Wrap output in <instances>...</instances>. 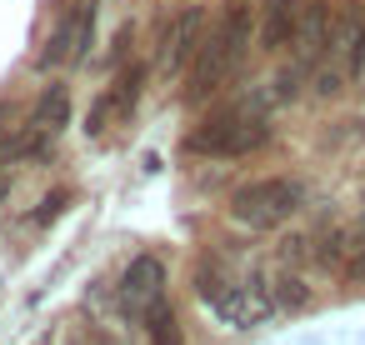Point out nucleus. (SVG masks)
I'll use <instances>...</instances> for the list:
<instances>
[{
	"mask_svg": "<svg viewBox=\"0 0 365 345\" xmlns=\"http://www.w3.org/2000/svg\"><path fill=\"white\" fill-rule=\"evenodd\" d=\"M325 41H330V0H300L295 11V31H290V46H295V71H315V61L325 56Z\"/></svg>",
	"mask_w": 365,
	"mask_h": 345,
	"instance_id": "9",
	"label": "nucleus"
},
{
	"mask_svg": "<svg viewBox=\"0 0 365 345\" xmlns=\"http://www.w3.org/2000/svg\"><path fill=\"white\" fill-rule=\"evenodd\" d=\"M160 300H165V265L155 255H135L120 275V310L130 320H145V310Z\"/></svg>",
	"mask_w": 365,
	"mask_h": 345,
	"instance_id": "8",
	"label": "nucleus"
},
{
	"mask_svg": "<svg viewBox=\"0 0 365 345\" xmlns=\"http://www.w3.org/2000/svg\"><path fill=\"white\" fill-rule=\"evenodd\" d=\"M305 205V185L300 180H285V175H270V180H250L230 195V215L250 230H275L285 225L295 210Z\"/></svg>",
	"mask_w": 365,
	"mask_h": 345,
	"instance_id": "4",
	"label": "nucleus"
},
{
	"mask_svg": "<svg viewBox=\"0 0 365 345\" xmlns=\"http://www.w3.org/2000/svg\"><path fill=\"white\" fill-rule=\"evenodd\" d=\"M195 295H200V305H210V310H215L225 325H235V330L260 325V320L270 315L265 285L235 275L225 260H200V270H195Z\"/></svg>",
	"mask_w": 365,
	"mask_h": 345,
	"instance_id": "3",
	"label": "nucleus"
},
{
	"mask_svg": "<svg viewBox=\"0 0 365 345\" xmlns=\"http://www.w3.org/2000/svg\"><path fill=\"white\" fill-rule=\"evenodd\" d=\"M305 300H310L305 280H300V275H290V270H280V275H275V295H270V305H280V310H300Z\"/></svg>",
	"mask_w": 365,
	"mask_h": 345,
	"instance_id": "14",
	"label": "nucleus"
},
{
	"mask_svg": "<svg viewBox=\"0 0 365 345\" xmlns=\"http://www.w3.org/2000/svg\"><path fill=\"white\" fill-rule=\"evenodd\" d=\"M305 255H315L320 270H340L345 265V225H325L315 240H305Z\"/></svg>",
	"mask_w": 365,
	"mask_h": 345,
	"instance_id": "12",
	"label": "nucleus"
},
{
	"mask_svg": "<svg viewBox=\"0 0 365 345\" xmlns=\"http://www.w3.org/2000/svg\"><path fill=\"white\" fill-rule=\"evenodd\" d=\"M295 11H300V0H260V51L265 56H280L290 46Z\"/></svg>",
	"mask_w": 365,
	"mask_h": 345,
	"instance_id": "11",
	"label": "nucleus"
},
{
	"mask_svg": "<svg viewBox=\"0 0 365 345\" xmlns=\"http://www.w3.org/2000/svg\"><path fill=\"white\" fill-rule=\"evenodd\" d=\"M66 345H110V335L101 325H71L66 330Z\"/></svg>",
	"mask_w": 365,
	"mask_h": 345,
	"instance_id": "15",
	"label": "nucleus"
},
{
	"mask_svg": "<svg viewBox=\"0 0 365 345\" xmlns=\"http://www.w3.org/2000/svg\"><path fill=\"white\" fill-rule=\"evenodd\" d=\"M245 51H250V6H245V0H230L225 16H220V26H215L210 36H200V46H195V56H190L185 101L200 105V101L220 96V91L235 81V71L245 66Z\"/></svg>",
	"mask_w": 365,
	"mask_h": 345,
	"instance_id": "1",
	"label": "nucleus"
},
{
	"mask_svg": "<svg viewBox=\"0 0 365 345\" xmlns=\"http://www.w3.org/2000/svg\"><path fill=\"white\" fill-rule=\"evenodd\" d=\"M200 36H205V11L200 6H180V16H175V26L165 36V51H160V71L165 76L185 71L190 56H195V46H200Z\"/></svg>",
	"mask_w": 365,
	"mask_h": 345,
	"instance_id": "10",
	"label": "nucleus"
},
{
	"mask_svg": "<svg viewBox=\"0 0 365 345\" xmlns=\"http://www.w3.org/2000/svg\"><path fill=\"white\" fill-rule=\"evenodd\" d=\"M61 210H66V190H56V195H46V200H41V210H36V225H46V220H56Z\"/></svg>",
	"mask_w": 365,
	"mask_h": 345,
	"instance_id": "16",
	"label": "nucleus"
},
{
	"mask_svg": "<svg viewBox=\"0 0 365 345\" xmlns=\"http://www.w3.org/2000/svg\"><path fill=\"white\" fill-rule=\"evenodd\" d=\"M145 330H150V345H185L180 340V320H175V310L165 300L145 310Z\"/></svg>",
	"mask_w": 365,
	"mask_h": 345,
	"instance_id": "13",
	"label": "nucleus"
},
{
	"mask_svg": "<svg viewBox=\"0 0 365 345\" xmlns=\"http://www.w3.org/2000/svg\"><path fill=\"white\" fill-rule=\"evenodd\" d=\"M270 140V120H265V101L250 91L245 101H230L220 110H210L195 130H190V155H210V160H240L250 150H260Z\"/></svg>",
	"mask_w": 365,
	"mask_h": 345,
	"instance_id": "2",
	"label": "nucleus"
},
{
	"mask_svg": "<svg viewBox=\"0 0 365 345\" xmlns=\"http://www.w3.org/2000/svg\"><path fill=\"white\" fill-rule=\"evenodd\" d=\"M91 31H96V6H76V0H71V6L61 11V21H56V31H51V41H46V51L36 56V71L46 76L56 66L81 61L86 46H91Z\"/></svg>",
	"mask_w": 365,
	"mask_h": 345,
	"instance_id": "5",
	"label": "nucleus"
},
{
	"mask_svg": "<svg viewBox=\"0 0 365 345\" xmlns=\"http://www.w3.org/2000/svg\"><path fill=\"white\" fill-rule=\"evenodd\" d=\"M66 120H71V91L66 86H46L41 91V101L31 105V120L21 125V155H46L51 145H56V135L66 130Z\"/></svg>",
	"mask_w": 365,
	"mask_h": 345,
	"instance_id": "6",
	"label": "nucleus"
},
{
	"mask_svg": "<svg viewBox=\"0 0 365 345\" xmlns=\"http://www.w3.org/2000/svg\"><path fill=\"white\" fill-rule=\"evenodd\" d=\"M61 6H71V0H61Z\"/></svg>",
	"mask_w": 365,
	"mask_h": 345,
	"instance_id": "17",
	"label": "nucleus"
},
{
	"mask_svg": "<svg viewBox=\"0 0 365 345\" xmlns=\"http://www.w3.org/2000/svg\"><path fill=\"white\" fill-rule=\"evenodd\" d=\"M140 86H145V66L135 61V66H125V71L96 96V105H91V115H86V135H106L120 115H130L135 101H140Z\"/></svg>",
	"mask_w": 365,
	"mask_h": 345,
	"instance_id": "7",
	"label": "nucleus"
}]
</instances>
